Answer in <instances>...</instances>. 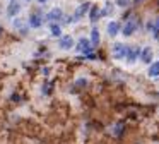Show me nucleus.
<instances>
[{"instance_id": "nucleus-1", "label": "nucleus", "mask_w": 159, "mask_h": 144, "mask_svg": "<svg viewBox=\"0 0 159 144\" xmlns=\"http://www.w3.org/2000/svg\"><path fill=\"white\" fill-rule=\"evenodd\" d=\"M60 46L62 48H70L72 46V38H70V36H63L62 41H60Z\"/></svg>"}, {"instance_id": "nucleus-2", "label": "nucleus", "mask_w": 159, "mask_h": 144, "mask_svg": "<svg viewBox=\"0 0 159 144\" xmlns=\"http://www.w3.org/2000/svg\"><path fill=\"white\" fill-rule=\"evenodd\" d=\"M17 12H19V4L17 2H12V4L9 5V14L14 16V14H17Z\"/></svg>"}, {"instance_id": "nucleus-3", "label": "nucleus", "mask_w": 159, "mask_h": 144, "mask_svg": "<svg viewBox=\"0 0 159 144\" xmlns=\"http://www.w3.org/2000/svg\"><path fill=\"white\" fill-rule=\"evenodd\" d=\"M31 24H33V26H39V24H41V19H39V16H33V17H31Z\"/></svg>"}, {"instance_id": "nucleus-4", "label": "nucleus", "mask_w": 159, "mask_h": 144, "mask_svg": "<svg viewBox=\"0 0 159 144\" xmlns=\"http://www.w3.org/2000/svg\"><path fill=\"white\" fill-rule=\"evenodd\" d=\"M121 50H123V46H121V45H116V46H115V57H118V58H120L121 57Z\"/></svg>"}, {"instance_id": "nucleus-5", "label": "nucleus", "mask_w": 159, "mask_h": 144, "mask_svg": "<svg viewBox=\"0 0 159 144\" xmlns=\"http://www.w3.org/2000/svg\"><path fill=\"white\" fill-rule=\"evenodd\" d=\"M60 16H62V12H60L58 9H56V10H53V12L50 14V19H58Z\"/></svg>"}, {"instance_id": "nucleus-6", "label": "nucleus", "mask_w": 159, "mask_h": 144, "mask_svg": "<svg viewBox=\"0 0 159 144\" xmlns=\"http://www.w3.org/2000/svg\"><path fill=\"white\" fill-rule=\"evenodd\" d=\"M108 31H110L111 35H115V33H116V24H115V22H111V24H110V28H108Z\"/></svg>"}, {"instance_id": "nucleus-7", "label": "nucleus", "mask_w": 159, "mask_h": 144, "mask_svg": "<svg viewBox=\"0 0 159 144\" xmlns=\"http://www.w3.org/2000/svg\"><path fill=\"white\" fill-rule=\"evenodd\" d=\"M150 74H152V76L159 74V64H156V65L152 67V69H150Z\"/></svg>"}, {"instance_id": "nucleus-8", "label": "nucleus", "mask_w": 159, "mask_h": 144, "mask_svg": "<svg viewBox=\"0 0 159 144\" xmlns=\"http://www.w3.org/2000/svg\"><path fill=\"white\" fill-rule=\"evenodd\" d=\"M84 48H87V41H86V39H81V43H79V50H84Z\"/></svg>"}, {"instance_id": "nucleus-9", "label": "nucleus", "mask_w": 159, "mask_h": 144, "mask_svg": "<svg viewBox=\"0 0 159 144\" xmlns=\"http://www.w3.org/2000/svg\"><path fill=\"white\" fill-rule=\"evenodd\" d=\"M52 33H53V35H60V28H58V26H52Z\"/></svg>"}, {"instance_id": "nucleus-10", "label": "nucleus", "mask_w": 159, "mask_h": 144, "mask_svg": "<svg viewBox=\"0 0 159 144\" xmlns=\"http://www.w3.org/2000/svg\"><path fill=\"white\" fill-rule=\"evenodd\" d=\"M150 58V50H146V53H144V60H149Z\"/></svg>"}, {"instance_id": "nucleus-11", "label": "nucleus", "mask_w": 159, "mask_h": 144, "mask_svg": "<svg viewBox=\"0 0 159 144\" xmlns=\"http://www.w3.org/2000/svg\"><path fill=\"white\" fill-rule=\"evenodd\" d=\"M92 38H94V41H98V39H99V35L96 33V31H92Z\"/></svg>"}, {"instance_id": "nucleus-12", "label": "nucleus", "mask_w": 159, "mask_h": 144, "mask_svg": "<svg viewBox=\"0 0 159 144\" xmlns=\"http://www.w3.org/2000/svg\"><path fill=\"white\" fill-rule=\"evenodd\" d=\"M39 2H45V0H39Z\"/></svg>"}, {"instance_id": "nucleus-13", "label": "nucleus", "mask_w": 159, "mask_h": 144, "mask_svg": "<svg viewBox=\"0 0 159 144\" xmlns=\"http://www.w3.org/2000/svg\"><path fill=\"white\" fill-rule=\"evenodd\" d=\"M0 31H2V28H0Z\"/></svg>"}]
</instances>
